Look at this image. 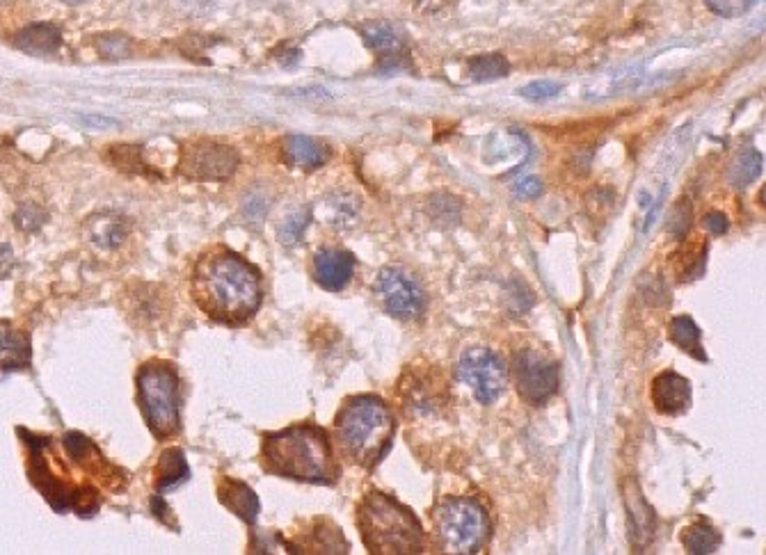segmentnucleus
Segmentation results:
<instances>
[{
	"instance_id": "obj_1",
	"label": "nucleus",
	"mask_w": 766,
	"mask_h": 555,
	"mask_svg": "<svg viewBox=\"0 0 766 555\" xmlns=\"http://www.w3.org/2000/svg\"><path fill=\"white\" fill-rule=\"evenodd\" d=\"M190 291L202 313L229 327L252 320L263 300L259 270L229 249H215L197 261Z\"/></svg>"
},
{
	"instance_id": "obj_2",
	"label": "nucleus",
	"mask_w": 766,
	"mask_h": 555,
	"mask_svg": "<svg viewBox=\"0 0 766 555\" xmlns=\"http://www.w3.org/2000/svg\"><path fill=\"white\" fill-rule=\"evenodd\" d=\"M261 462L279 478L334 485L339 466L334 462L330 434L314 423H300L268 434L261 446Z\"/></svg>"
},
{
	"instance_id": "obj_3",
	"label": "nucleus",
	"mask_w": 766,
	"mask_h": 555,
	"mask_svg": "<svg viewBox=\"0 0 766 555\" xmlns=\"http://www.w3.org/2000/svg\"><path fill=\"white\" fill-rule=\"evenodd\" d=\"M396 421L389 407L375 396H355L343 402L337 421H334V437L343 457L364 469L378 466L382 457L392 446Z\"/></svg>"
},
{
	"instance_id": "obj_4",
	"label": "nucleus",
	"mask_w": 766,
	"mask_h": 555,
	"mask_svg": "<svg viewBox=\"0 0 766 555\" xmlns=\"http://www.w3.org/2000/svg\"><path fill=\"white\" fill-rule=\"evenodd\" d=\"M357 526L371 553L412 555L424 551L421 521L394 496L380 492L366 494L357 510Z\"/></svg>"
},
{
	"instance_id": "obj_5",
	"label": "nucleus",
	"mask_w": 766,
	"mask_h": 555,
	"mask_svg": "<svg viewBox=\"0 0 766 555\" xmlns=\"http://www.w3.org/2000/svg\"><path fill=\"white\" fill-rule=\"evenodd\" d=\"M142 416L156 439H170L181 430V391L177 368L154 359L142 364L135 377Z\"/></svg>"
},
{
	"instance_id": "obj_6",
	"label": "nucleus",
	"mask_w": 766,
	"mask_h": 555,
	"mask_svg": "<svg viewBox=\"0 0 766 555\" xmlns=\"http://www.w3.org/2000/svg\"><path fill=\"white\" fill-rule=\"evenodd\" d=\"M435 537L444 553L472 555L490 542L492 521L476 498H446L433 514Z\"/></svg>"
},
{
	"instance_id": "obj_7",
	"label": "nucleus",
	"mask_w": 766,
	"mask_h": 555,
	"mask_svg": "<svg viewBox=\"0 0 766 555\" xmlns=\"http://www.w3.org/2000/svg\"><path fill=\"white\" fill-rule=\"evenodd\" d=\"M373 293L378 297L389 316L398 320H414L426 311V293L417 279L408 270L398 265H387L378 272L373 284Z\"/></svg>"
},
{
	"instance_id": "obj_8",
	"label": "nucleus",
	"mask_w": 766,
	"mask_h": 555,
	"mask_svg": "<svg viewBox=\"0 0 766 555\" xmlns=\"http://www.w3.org/2000/svg\"><path fill=\"white\" fill-rule=\"evenodd\" d=\"M456 377L474 391L478 402L490 405V402H494L504 393L508 370L499 355H494V352L485 348H474L467 350L465 355L460 357Z\"/></svg>"
},
{
	"instance_id": "obj_9",
	"label": "nucleus",
	"mask_w": 766,
	"mask_h": 555,
	"mask_svg": "<svg viewBox=\"0 0 766 555\" xmlns=\"http://www.w3.org/2000/svg\"><path fill=\"white\" fill-rule=\"evenodd\" d=\"M241 160L227 144L199 140L183 149L181 172L195 181H227Z\"/></svg>"
},
{
	"instance_id": "obj_10",
	"label": "nucleus",
	"mask_w": 766,
	"mask_h": 555,
	"mask_svg": "<svg viewBox=\"0 0 766 555\" xmlns=\"http://www.w3.org/2000/svg\"><path fill=\"white\" fill-rule=\"evenodd\" d=\"M513 375L520 396L529 405H545L558 389V368L533 350H520L513 361Z\"/></svg>"
},
{
	"instance_id": "obj_11",
	"label": "nucleus",
	"mask_w": 766,
	"mask_h": 555,
	"mask_svg": "<svg viewBox=\"0 0 766 555\" xmlns=\"http://www.w3.org/2000/svg\"><path fill=\"white\" fill-rule=\"evenodd\" d=\"M355 272V256L346 249H321L314 256V279L325 291H343Z\"/></svg>"
},
{
	"instance_id": "obj_12",
	"label": "nucleus",
	"mask_w": 766,
	"mask_h": 555,
	"mask_svg": "<svg viewBox=\"0 0 766 555\" xmlns=\"http://www.w3.org/2000/svg\"><path fill=\"white\" fill-rule=\"evenodd\" d=\"M693 391L686 377L677 375L675 370H666L654 377L652 382V402L659 414L682 416L691 407Z\"/></svg>"
},
{
	"instance_id": "obj_13",
	"label": "nucleus",
	"mask_w": 766,
	"mask_h": 555,
	"mask_svg": "<svg viewBox=\"0 0 766 555\" xmlns=\"http://www.w3.org/2000/svg\"><path fill=\"white\" fill-rule=\"evenodd\" d=\"M282 154L291 167H298V170L305 172L321 170L330 160V149L316 138H309V135H289V138H284Z\"/></svg>"
},
{
	"instance_id": "obj_14",
	"label": "nucleus",
	"mask_w": 766,
	"mask_h": 555,
	"mask_svg": "<svg viewBox=\"0 0 766 555\" xmlns=\"http://www.w3.org/2000/svg\"><path fill=\"white\" fill-rule=\"evenodd\" d=\"M218 501L225 505L227 510H231L236 517H241L245 524H257L259 517V496L252 492L250 487L241 480L234 478H222L218 485Z\"/></svg>"
},
{
	"instance_id": "obj_15",
	"label": "nucleus",
	"mask_w": 766,
	"mask_h": 555,
	"mask_svg": "<svg viewBox=\"0 0 766 555\" xmlns=\"http://www.w3.org/2000/svg\"><path fill=\"white\" fill-rule=\"evenodd\" d=\"M625 508L629 535H632L636 546H645L652 540L654 533V512L648 508L643 492L636 487V482H629L625 487Z\"/></svg>"
},
{
	"instance_id": "obj_16",
	"label": "nucleus",
	"mask_w": 766,
	"mask_h": 555,
	"mask_svg": "<svg viewBox=\"0 0 766 555\" xmlns=\"http://www.w3.org/2000/svg\"><path fill=\"white\" fill-rule=\"evenodd\" d=\"M30 366V339L17 327L0 320V370L12 373Z\"/></svg>"
},
{
	"instance_id": "obj_17",
	"label": "nucleus",
	"mask_w": 766,
	"mask_h": 555,
	"mask_svg": "<svg viewBox=\"0 0 766 555\" xmlns=\"http://www.w3.org/2000/svg\"><path fill=\"white\" fill-rule=\"evenodd\" d=\"M14 44H17V48H21L23 53L46 58V55H55L60 51L62 32L55 23H35V26L23 28Z\"/></svg>"
},
{
	"instance_id": "obj_18",
	"label": "nucleus",
	"mask_w": 766,
	"mask_h": 555,
	"mask_svg": "<svg viewBox=\"0 0 766 555\" xmlns=\"http://www.w3.org/2000/svg\"><path fill=\"white\" fill-rule=\"evenodd\" d=\"M190 476L186 455L181 448H167L161 455V460L156 464L154 471V485L158 492H170V489L179 487L181 482H186Z\"/></svg>"
},
{
	"instance_id": "obj_19",
	"label": "nucleus",
	"mask_w": 766,
	"mask_h": 555,
	"mask_svg": "<svg viewBox=\"0 0 766 555\" xmlns=\"http://www.w3.org/2000/svg\"><path fill=\"white\" fill-rule=\"evenodd\" d=\"M668 336H670V341H673L680 350H684L689 357L698 359V361H707L705 348H702V343H700V336H702L700 327L693 323L689 316H677V318L670 320Z\"/></svg>"
},
{
	"instance_id": "obj_20",
	"label": "nucleus",
	"mask_w": 766,
	"mask_h": 555,
	"mask_svg": "<svg viewBox=\"0 0 766 555\" xmlns=\"http://www.w3.org/2000/svg\"><path fill=\"white\" fill-rule=\"evenodd\" d=\"M323 220L334 229H348L359 215V199L348 192H334L323 201Z\"/></svg>"
},
{
	"instance_id": "obj_21",
	"label": "nucleus",
	"mask_w": 766,
	"mask_h": 555,
	"mask_svg": "<svg viewBox=\"0 0 766 555\" xmlns=\"http://www.w3.org/2000/svg\"><path fill=\"white\" fill-rule=\"evenodd\" d=\"M364 35V44L373 48V51L385 53V55H394L403 48L405 44V35L403 30L394 26V23L380 21V23H369V26L362 28Z\"/></svg>"
},
{
	"instance_id": "obj_22",
	"label": "nucleus",
	"mask_w": 766,
	"mask_h": 555,
	"mask_svg": "<svg viewBox=\"0 0 766 555\" xmlns=\"http://www.w3.org/2000/svg\"><path fill=\"white\" fill-rule=\"evenodd\" d=\"M92 240L106 249H115L124 243L126 233H129V224L117 215H99L90 220Z\"/></svg>"
},
{
	"instance_id": "obj_23",
	"label": "nucleus",
	"mask_w": 766,
	"mask_h": 555,
	"mask_svg": "<svg viewBox=\"0 0 766 555\" xmlns=\"http://www.w3.org/2000/svg\"><path fill=\"white\" fill-rule=\"evenodd\" d=\"M682 544L686 553L709 555L716 553L718 546H721V533H718L714 526H709L707 521H700V524H693L691 528L684 530Z\"/></svg>"
},
{
	"instance_id": "obj_24",
	"label": "nucleus",
	"mask_w": 766,
	"mask_h": 555,
	"mask_svg": "<svg viewBox=\"0 0 766 555\" xmlns=\"http://www.w3.org/2000/svg\"><path fill=\"white\" fill-rule=\"evenodd\" d=\"M762 167H764V158L760 151L744 149L730 165V181L737 185V188H746V185L753 183L757 176L762 174Z\"/></svg>"
},
{
	"instance_id": "obj_25",
	"label": "nucleus",
	"mask_w": 766,
	"mask_h": 555,
	"mask_svg": "<svg viewBox=\"0 0 766 555\" xmlns=\"http://www.w3.org/2000/svg\"><path fill=\"white\" fill-rule=\"evenodd\" d=\"M510 71V64L504 55H481L469 62V74L476 83H490V80L506 78Z\"/></svg>"
},
{
	"instance_id": "obj_26",
	"label": "nucleus",
	"mask_w": 766,
	"mask_h": 555,
	"mask_svg": "<svg viewBox=\"0 0 766 555\" xmlns=\"http://www.w3.org/2000/svg\"><path fill=\"white\" fill-rule=\"evenodd\" d=\"M309 220H311L309 211H298V213H291L289 217H284L282 224H279V238H282V243L295 245L298 240H302V233H305Z\"/></svg>"
},
{
	"instance_id": "obj_27",
	"label": "nucleus",
	"mask_w": 766,
	"mask_h": 555,
	"mask_svg": "<svg viewBox=\"0 0 766 555\" xmlns=\"http://www.w3.org/2000/svg\"><path fill=\"white\" fill-rule=\"evenodd\" d=\"M46 220H49V215H46L37 204H23L19 206V211L14 213V224H17V229L26 233L39 231L46 224Z\"/></svg>"
},
{
	"instance_id": "obj_28",
	"label": "nucleus",
	"mask_w": 766,
	"mask_h": 555,
	"mask_svg": "<svg viewBox=\"0 0 766 555\" xmlns=\"http://www.w3.org/2000/svg\"><path fill=\"white\" fill-rule=\"evenodd\" d=\"M97 51L108 60H124L129 58V39L122 35L97 37Z\"/></svg>"
},
{
	"instance_id": "obj_29",
	"label": "nucleus",
	"mask_w": 766,
	"mask_h": 555,
	"mask_svg": "<svg viewBox=\"0 0 766 555\" xmlns=\"http://www.w3.org/2000/svg\"><path fill=\"white\" fill-rule=\"evenodd\" d=\"M705 3L714 14L734 19V16H744L755 5V0H705Z\"/></svg>"
},
{
	"instance_id": "obj_30",
	"label": "nucleus",
	"mask_w": 766,
	"mask_h": 555,
	"mask_svg": "<svg viewBox=\"0 0 766 555\" xmlns=\"http://www.w3.org/2000/svg\"><path fill=\"white\" fill-rule=\"evenodd\" d=\"M558 92H561V83H554V80H538V83H531L520 90L524 99H531V101L554 99Z\"/></svg>"
},
{
	"instance_id": "obj_31",
	"label": "nucleus",
	"mask_w": 766,
	"mask_h": 555,
	"mask_svg": "<svg viewBox=\"0 0 766 555\" xmlns=\"http://www.w3.org/2000/svg\"><path fill=\"white\" fill-rule=\"evenodd\" d=\"M85 128H92V131H108V128H117L119 119L106 117V115H81L78 117Z\"/></svg>"
},
{
	"instance_id": "obj_32",
	"label": "nucleus",
	"mask_w": 766,
	"mask_h": 555,
	"mask_svg": "<svg viewBox=\"0 0 766 555\" xmlns=\"http://www.w3.org/2000/svg\"><path fill=\"white\" fill-rule=\"evenodd\" d=\"M513 190L524 199H536L542 192V183L538 179H533V176H526V179H520L513 185Z\"/></svg>"
},
{
	"instance_id": "obj_33",
	"label": "nucleus",
	"mask_w": 766,
	"mask_h": 555,
	"mask_svg": "<svg viewBox=\"0 0 766 555\" xmlns=\"http://www.w3.org/2000/svg\"><path fill=\"white\" fill-rule=\"evenodd\" d=\"M705 227H707L709 231H712L714 236H721V233L728 231L730 222H728V217H725L723 213H709V215L705 217Z\"/></svg>"
},
{
	"instance_id": "obj_34",
	"label": "nucleus",
	"mask_w": 766,
	"mask_h": 555,
	"mask_svg": "<svg viewBox=\"0 0 766 555\" xmlns=\"http://www.w3.org/2000/svg\"><path fill=\"white\" fill-rule=\"evenodd\" d=\"M453 3H456V0H414V5H417V10L421 12H437Z\"/></svg>"
},
{
	"instance_id": "obj_35",
	"label": "nucleus",
	"mask_w": 766,
	"mask_h": 555,
	"mask_svg": "<svg viewBox=\"0 0 766 555\" xmlns=\"http://www.w3.org/2000/svg\"><path fill=\"white\" fill-rule=\"evenodd\" d=\"M151 508H154L156 517L167 524V519H170V510H167V505L163 503V498H158V496L151 498Z\"/></svg>"
},
{
	"instance_id": "obj_36",
	"label": "nucleus",
	"mask_w": 766,
	"mask_h": 555,
	"mask_svg": "<svg viewBox=\"0 0 766 555\" xmlns=\"http://www.w3.org/2000/svg\"><path fill=\"white\" fill-rule=\"evenodd\" d=\"M62 3H67V5H78V3H83V0H62Z\"/></svg>"
}]
</instances>
